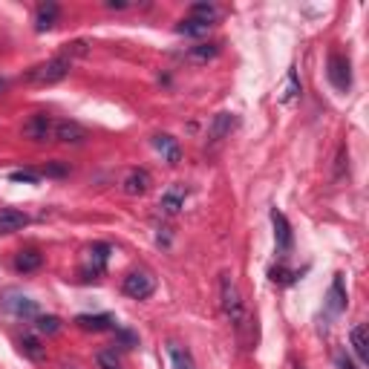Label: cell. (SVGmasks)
<instances>
[{
	"instance_id": "cell-1",
	"label": "cell",
	"mask_w": 369,
	"mask_h": 369,
	"mask_svg": "<svg viewBox=\"0 0 369 369\" xmlns=\"http://www.w3.org/2000/svg\"><path fill=\"white\" fill-rule=\"evenodd\" d=\"M219 303H222V312H226L228 323L237 332V341L246 349H251L254 346V317H251L248 303H246L243 292H239V286L231 275L219 277Z\"/></svg>"
},
{
	"instance_id": "cell-2",
	"label": "cell",
	"mask_w": 369,
	"mask_h": 369,
	"mask_svg": "<svg viewBox=\"0 0 369 369\" xmlns=\"http://www.w3.org/2000/svg\"><path fill=\"white\" fill-rule=\"evenodd\" d=\"M70 67H72V61L67 55L50 58V61H43V63H38V67H32L26 72V84H32V87H52V84L63 81V78L70 75Z\"/></svg>"
},
{
	"instance_id": "cell-3",
	"label": "cell",
	"mask_w": 369,
	"mask_h": 369,
	"mask_svg": "<svg viewBox=\"0 0 369 369\" xmlns=\"http://www.w3.org/2000/svg\"><path fill=\"white\" fill-rule=\"evenodd\" d=\"M121 292L133 300H148L156 292V277L150 271H130L121 283Z\"/></svg>"
},
{
	"instance_id": "cell-4",
	"label": "cell",
	"mask_w": 369,
	"mask_h": 369,
	"mask_svg": "<svg viewBox=\"0 0 369 369\" xmlns=\"http://www.w3.org/2000/svg\"><path fill=\"white\" fill-rule=\"evenodd\" d=\"M326 78H329V84L338 90V92H346V90L352 87L349 58L341 55V52H332V55H329V63H326Z\"/></svg>"
},
{
	"instance_id": "cell-5",
	"label": "cell",
	"mask_w": 369,
	"mask_h": 369,
	"mask_svg": "<svg viewBox=\"0 0 369 369\" xmlns=\"http://www.w3.org/2000/svg\"><path fill=\"white\" fill-rule=\"evenodd\" d=\"M271 226H275V243H277V251L280 257H286L295 246V234H292V226H288V219L283 211L277 208H271Z\"/></svg>"
},
{
	"instance_id": "cell-6",
	"label": "cell",
	"mask_w": 369,
	"mask_h": 369,
	"mask_svg": "<svg viewBox=\"0 0 369 369\" xmlns=\"http://www.w3.org/2000/svg\"><path fill=\"white\" fill-rule=\"evenodd\" d=\"M107 260H110V246H107V243H95V246L87 251V266L81 268L84 280H92V277L104 275Z\"/></svg>"
},
{
	"instance_id": "cell-7",
	"label": "cell",
	"mask_w": 369,
	"mask_h": 369,
	"mask_svg": "<svg viewBox=\"0 0 369 369\" xmlns=\"http://www.w3.org/2000/svg\"><path fill=\"white\" fill-rule=\"evenodd\" d=\"M150 185H153V179H150V173L144 170V168L127 170V176L121 179V188H124L127 197H144L150 190Z\"/></svg>"
},
{
	"instance_id": "cell-8",
	"label": "cell",
	"mask_w": 369,
	"mask_h": 369,
	"mask_svg": "<svg viewBox=\"0 0 369 369\" xmlns=\"http://www.w3.org/2000/svg\"><path fill=\"white\" fill-rule=\"evenodd\" d=\"M165 358H168V369H199L194 355H190V349L176 341L165 343Z\"/></svg>"
},
{
	"instance_id": "cell-9",
	"label": "cell",
	"mask_w": 369,
	"mask_h": 369,
	"mask_svg": "<svg viewBox=\"0 0 369 369\" xmlns=\"http://www.w3.org/2000/svg\"><path fill=\"white\" fill-rule=\"evenodd\" d=\"M234 127H237V116L234 113H217L211 119V127H208V144H222L231 136Z\"/></svg>"
},
{
	"instance_id": "cell-10",
	"label": "cell",
	"mask_w": 369,
	"mask_h": 369,
	"mask_svg": "<svg viewBox=\"0 0 369 369\" xmlns=\"http://www.w3.org/2000/svg\"><path fill=\"white\" fill-rule=\"evenodd\" d=\"M52 130H55V121L50 116H32L26 124H23V136L32 139V141H46V139H52Z\"/></svg>"
},
{
	"instance_id": "cell-11",
	"label": "cell",
	"mask_w": 369,
	"mask_h": 369,
	"mask_svg": "<svg viewBox=\"0 0 369 369\" xmlns=\"http://www.w3.org/2000/svg\"><path fill=\"white\" fill-rule=\"evenodd\" d=\"M52 139H58L61 144H84L87 141V130L78 121H55V130Z\"/></svg>"
},
{
	"instance_id": "cell-12",
	"label": "cell",
	"mask_w": 369,
	"mask_h": 369,
	"mask_svg": "<svg viewBox=\"0 0 369 369\" xmlns=\"http://www.w3.org/2000/svg\"><path fill=\"white\" fill-rule=\"evenodd\" d=\"M153 148L162 153V159H165L170 168H176V165L182 162V148H179V141H176L173 136H168V133L153 136Z\"/></svg>"
},
{
	"instance_id": "cell-13",
	"label": "cell",
	"mask_w": 369,
	"mask_h": 369,
	"mask_svg": "<svg viewBox=\"0 0 369 369\" xmlns=\"http://www.w3.org/2000/svg\"><path fill=\"white\" fill-rule=\"evenodd\" d=\"M326 309L329 315H341L346 312V288H343V275H335L329 292H326Z\"/></svg>"
},
{
	"instance_id": "cell-14",
	"label": "cell",
	"mask_w": 369,
	"mask_h": 369,
	"mask_svg": "<svg viewBox=\"0 0 369 369\" xmlns=\"http://www.w3.org/2000/svg\"><path fill=\"white\" fill-rule=\"evenodd\" d=\"M349 343H352V352H355V358L361 361V366L369 363V338H366V326L358 323L355 329L349 332Z\"/></svg>"
},
{
	"instance_id": "cell-15",
	"label": "cell",
	"mask_w": 369,
	"mask_h": 369,
	"mask_svg": "<svg viewBox=\"0 0 369 369\" xmlns=\"http://www.w3.org/2000/svg\"><path fill=\"white\" fill-rule=\"evenodd\" d=\"M185 197H188V190L179 188V185H173L170 190H165V194H162V202H159V205H162V211L168 217H176L185 208Z\"/></svg>"
},
{
	"instance_id": "cell-16",
	"label": "cell",
	"mask_w": 369,
	"mask_h": 369,
	"mask_svg": "<svg viewBox=\"0 0 369 369\" xmlns=\"http://www.w3.org/2000/svg\"><path fill=\"white\" fill-rule=\"evenodd\" d=\"M29 226V217L14 211V208H6L0 211V234H14V231H23Z\"/></svg>"
},
{
	"instance_id": "cell-17",
	"label": "cell",
	"mask_w": 369,
	"mask_h": 369,
	"mask_svg": "<svg viewBox=\"0 0 369 369\" xmlns=\"http://www.w3.org/2000/svg\"><path fill=\"white\" fill-rule=\"evenodd\" d=\"M58 14H61V6L58 3H41L35 9V29L38 32H50L58 23Z\"/></svg>"
},
{
	"instance_id": "cell-18",
	"label": "cell",
	"mask_w": 369,
	"mask_h": 369,
	"mask_svg": "<svg viewBox=\"0 0 369 369\" xmlns=\"http://www.w3.org/2000/svg\"><path fill=\"white\" fill-rule=\"evenodd\" d=\"M75 323L81 326L84 332H107V329H113L116 320L110 315H78Z\"/></svg>"
},
{
	"instance_id": "cell-19",
	"label": "cell",
	"mask_w": 369,
	"mask_h": 369,
	"mask_svg": "<svg viewBox=\"0 0 369 369\" xmlns=\"http://www.w3.org/2000/svg\"><path fill=\"white\" fill-rule=\"evenodd\" d=\"M12 300H3V306L12 312V315H18V317H35L38 315V306H35V300H29L23 295H9Z\"/></svg>"
},
{
	"instance_id": "cell-20",
	"label": "cell",
	"mask_w": 369,
	"mask_h": 369,
	"mask_svg": "<svg viewBox=\"0 0 369 369\" xmlns=\"http://www.w3.org/2000/svg\"><path fill=\"white\" fill-rule=\"evenodd\" d=\"M219 55V43H197V46H190V50L185 52V61L188 63H208V61H214Z\"/></svg>"
},
{
	"instance_id": "cell-21",
	"label": "cell",
	"mask_w": 369,
	"mask_h": 369,
	"mask_svg": "<svg viewBox=\"0 0 369 369\" xmlns=\"http://www.w3.org/2000/svg\"><path fill=\"white\" fill-rule=\"evenodd\" d=\"M43 266V254L35 251V248H23L18 257H14V268L21 271V275H29V271H38Z\"/></svg>"
},
{
	"instance_id": "cell-22",
	"label": "cell",
	"mask_w": 369,
	"mask_h": 369,
	"mask_svg": "<svg viewBox=\"0 0 369 369\" xmlns=\"http://www.w3.org/2000/svg\"><path fill=\"white\" fill-rule=\"evenodd\" d=\"M176 32H179V35H188V38H202V35L211 32V23L197 21V18H185L179 26H176Z\"/></svg>"
},
{
	"instance_id": "cell-23",
	"label": "cell",
	"mask_w": 369,
	"mask_h": 369,
	"mask_svg": "<svg viewBox=\"0 0 369 369\" xmlns=\"http://www.w3.org/2000/svg\"><path fill=\"white\" fill-rule=\"evenodd\" d=\"M300 95V81H297V72L295 70H288V75H286V84L280 87V104H292L295 99Z\"/></svg>"
},
{
	"instance_id": "cell-24",
	"label": "cell",
	"mask_w": 369,
	"mask_h": 369,
	"mask_svg": "<svg viewBox=\"0 0 369 369\" xmlns=\"http://www.w3.org/2000/svg\"><path fill=\"white\" fill-rule=\"evenodd\" d=\"M21 352L29 361H43V355H46V349L41 346V341L35 338V335H26V338H21Z\"/></svg>"
},
{
	"instance_id": "cell-25",
	"label": "cell",
	"mask_w": 369,
	"mask_h": 369,
	"mask_svg": "<svg viewBox=\"0 0 369 369\" xmlns=\"http://www.w3.org/2000/svg\"><path fill=\"white\" fill-rule=\"evenodd\" d=\"M217 14H219L217 6H211V3H194V6H190V14H188V18H197V21H205V23L214 26Z\"/></svg>"
},
{
	"instance_id": "cell-26",
	"label": "cell",
	"mask_w": 369,
	"mask_h": 369,
	"mask_svg": "<svg viewBox=\"0 0 369 369\" xmlns=\"http://www.w3.org/2000/svg\"><path fill=\"white\" fill-rule=\"evenodd\" d=\"M95 363H99V369H124L121 358L116 355V349H101L99 355H95Z\"/></svg>"
},
{
	"instance_id": "cell-27",
	"label": "cell",
	"mask_w": 369,
	"mask_h": 369,
	"mask_svg": "<svg viewBox=\"0 0 369 369\" xmlns=\"http://www.w3.org/2000/svg\"><path fill=\"white\" fill-rule=\"evenodd\" d=\"M35 329L41 335H55V332H61V320L55 315H41V317H35Z\"/></svg>"
},
{
	"instance_id": "cell-28",
	"label": "cell",
	"mask_w": 369,
	"mask_h": 369,
	"mask_svg": "<svg viewBox=\"0 0 369 369\" xmlns=\"http://www.w3.org/2000/svg\"><path fill=\"white\" fill-rule=\"evenodd\" d=\"M268 275H271V280H275V283H280V286H288V283H295L300 275H297V271H292V268H286V266H275V268H271L268 271Z\"/></svg>"
},
{
	"instance_id": "cell-29",
	"label": "cell",
	"mask_w": 369,
	"mask_h": 369,
	"mask_svg": "<svg viewBox=\"0 0 369 369\" xmlns=\"http://www.w3.org/2000/svg\"><path fill=\"white\" fill-rule=\"evenodd\" d=\"M346 162H349V148H346V144H341V150H338V162H335V168H338V170H335V179H341V176H343V170L349 168Z\"/></svg>"
},
{
	"instance_id": "cell-30",
	"label": "cell",
	"mask_w": 369,
	"mask_h": 369,
	"mask_svg": "<svg viewBox=\"0 0 369 369\" xmlns=\"http://www.w3.org/2000/svg\"><path fill=\"white\" fill-rule=\"evenodd\" d=\"M9 179L12 182H38L41 173L38 170H14V173H9Z\"/></svg>"
},
{
	"instance_id": "cell-31",
	"label": "cell",
	"mask_w": 369,
	"mask_h": 369,
	"mask_svg": "<svg viewBox=\"0 0 369 369\" xmlns=\"http://www.w3.org/2000/svg\"><path fill=\"white\" fill-rule=\"evenodd\" d=\"M119 343H121L124 349H133V346L139 343V338H136V335H133V332H127V329H121V332H119Z\"/></svg>"
},
{
	"instance_id": "cell-32",
	"label": "cell",
	"mask_w": 369,
	"mask_h": 369,
	"mask_svg": "<svg viewBox=\"0 0 369 369\" xmlns=\"http://www.w3.org/2000/svg\"><path fill=\"white\" fill-rule=\"evenodd\" d=\"M46 176H63L67 173V168H61V165H50V168H43Z\"/></svg>"
},
{
	"instance_id": "cell-33",
	"label": "cell",
	"mask_w": 369,
	"mask_h": 369,
	"mask_svg": "<svg viewBox=\"0 0 369 369\" xmlns=\"http://www.w3.org/2000/svg\"><path fill=\"white\" fill-rule=\"evenodd\" d=\"M130 3L127 0H107V9H127Z\"/></svg>"
},
{
	"instance_id": "cell-34",
	"label": "cell",
	"mask_w": 369,
	"mask_h": 369,
	"mask_svg": "<svg viewBox=\"0 0 369 369\" xmlns=\"http://www.w3.org/2000/svg\"><path fill=\"white\" fill-rule=\"evenodd\" d=\"M335 361H338V366H341V369H355V366H352V361H349V358L343 355V352H341V355L335 358Z\"/></svg>"
},
{
	"instance_id": "cell-35",
	"label": "cell",
	"mask_w": 369,
	"mask_h": 369,
	"mask_svg": "<svg viewBox=\"0 0 369 369\" xmlns=\"http://www.w3.org/2000/svg\"><path fill=\"white\" fill-rule=\"evenodd\" d=\"M6 90V81H3V78H0V92H3Z\"/></svg>"
},
{
	"instance_id": "cell-36",
	"label": "cell",
	"mask_w": 369,
	"mask_h": 369,
	"mask_svg": "<svg viewBox=\"0 0 369 369\" xmlns=\"http://www.w3.org/2000/svg\"><path fill=\"white\" fill-rule=\"evenodd\" d=\"M297 369H300V366H297Z\"/></svg>"
}]
</instances>
